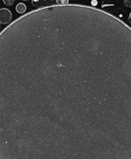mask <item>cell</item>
<instances>
[{
	"label": "cell",
	"instance_id": "1",
	"mask_svg": "<svg viewBox=\"0 0 131 159\" xmlns=\"http://www.w3.org/2000/svg\"><path fill=\"white\" fill-rule=\"evenodd\" d=\"M0 159H131V26L50 5L0 31Z\"/></svg>",
	"mask_w": 131,
	"mask_h": 159
},
{
	"label": "cell",
	"instance_id": "2",
	"mask_svg": "<svg viewBox=\"0 0 131 159\" xmlns=\"http://www.w3.org/2000/svg\"><path fill=\"white\" fill-rule=\"evenodd\" d=\"M12 20V14L9 9L2 8L0 9V23L8 24Z\"/></svg>",
	"mask_w": 131,
	"mask_h": 159
},
{
	"label": "cell",
	"instance_id": "3",
	"mask_svg": "<svg viewBox=\"0 0 131 159\" xmlns=\"http://www.w3.org/2000/svg\"><path fill=\"white\" fill-rule=\"evenodd\" d=\"M16 11L18 12L19 14H21V15H23L26 12V7L24 3H22V2H19L17 6H16Z\"/></svg>",
	"mask_w": 131,
	"mask_h": 159
},
{
	"label": "cell",
	"instance_id": "4",
	"mask_svg": "<svg viewBox=\"0 0 131 159\" xmlns=\"http://www.w3.org/2000/svg\"><path fill=\"white\" fill-rule=\"evenodd\" d=\"M42 2H45L46 4H48L49 6L50 5H54V3H56L57 0H41V3Z\"/></svg>",
	"mask_w": 131,
	"mask_h": 159
},
{
	"label": "cell",
	"instance_id": "5",
	"mask_svg": "<svg viewBox=\"0 0 131 159\" xmlns=\"http://www.w3.org/2000/svg\"><path fill=\"white\" fill-rule=\"evenodd\" d=\"M56 3L58 5H66L69 4V0H57Z\"/></svg>",
	"mask_w": 131,
	"mask_h": 159
},
{
	"label": "cell",
	"instance_id": "6",
	"mask_svg": "<svg viewBox=\"0 0 131 159\" xmlns=\"http://www.w3.org/2000/svg\"><path fill=\"white\" fill-rule=\"evenodd\" d=\"M15 0H3V2L7 6H12Z\"/></svg>",
	"mask_w": 131,
	"mask_h": 159
},
{
	"label": "cell",
	"instance_id": "7",
	"mask_svg": "<svg viewBox=\"0 0 131 159\" xmlns=\"http://www.w3.org/2000/svg\"><path fill=\"white\" fill-rule=\"evenodd\" d=\"M124 4L127 7H131V0H125L124 1Z\"/></svg>",
	"mask_w": 131,
	"mask_h": 159
},
{
	"label": "cell",
	"instance_id": "8",
	"mask_svg": "<svg viewBox=\"0 0 131 159\" xmlns=\"http://www.w3.org/2000/svg\"><path fill=\"white\" fill-rule=\"evenodd\" d=\"M32 2L34 4V6L38 7V4H41V0H32Z\"/></svg>",
	"mask_w": 131,
	"mask_h": 159
},
{
	"label": "cell",
	"instance_id": "9",
	"mask_svg": "<svg viewBox=\"0 0 131 159\" xmlns=\"http://www.w3.org/2000/svg\"><path fill=\"white\" fill-rule=\"evenodd\" d=\"M129 19H131V13L129 14Z\"/></svg>",
	"mask_w": 131,
	"mask_h": 159
},
{
	"label": "cell",
	"instance_id": "10",
	"mask_svg": "<svg viewBox=\"0 0 131 159\" xmlns=\"http://www.w3.org/2000/svg\"><path fill=\"white\" fill-rule=\"evenodd\" d=\"M0 30H1V23H0Z\"/></svg>",
	"mask_w": 131,
	"mask_h": 159
},
{
	"label": "cell",
	"instance_id": "11",
	"mask_svg": "<svg viewBox=\"0 0 131 159\" xmlns=\"http://www.w3.org/2000/svg\"><path fill=\"white\" fill-rule=\"evenodd\" d=\"M23 1H28V0H23Z\"/></svg>",
	"mask_w": 131,
	"mask_h": 159
}]
</instances>
